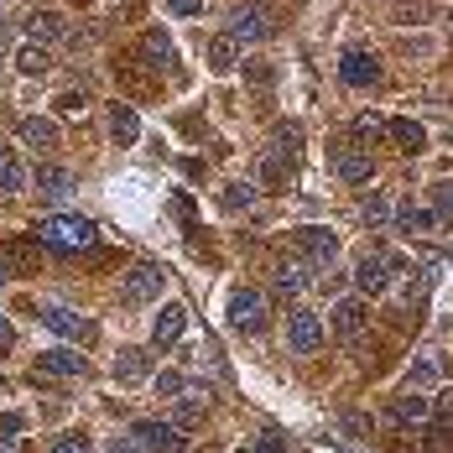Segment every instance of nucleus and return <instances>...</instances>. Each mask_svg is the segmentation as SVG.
<instances>
[{
  "mask_svg": "<svg viewBox=\"0 0 453 453\" xmlns=\"http://www.w3.org/2000/svg\"><path fill=\"white\" fill-rule=\"evenodd\" d=\"M427 453H453V391H438V417L427 427Z\"/></svg>",
  "mask_w": 453,
  "mask_h": 453,
  "instance_id": "nucleus-14",
  "label": "nucleus"
},
{
  "mask_svg": "<svg viewBox=\"0 0 453 453\" xmlns=\"http://www.w3.org/2000/svg\"><path fill=\"white\" fill-rule=\"evenodd\" d=\"M281 449H287V438H281L276 427H266V433H261V443H256V453H281Z\"/></svg>",
  "mask_w": 453,
  "mask_h": 453,
  "instance_id": "nucleus-39",
  "label": "nucleus"
},
{
  "mask_svg": "<svg viewBox=\"0 0 453 453\" xmlns=\"http://www.w3.org/2000/svg\"><path fill=\"white\" fill-rule=\"evenodd\" d=\"M110 141L115 146H136L141 141V115H136V104H110Z\"/></svg>",
  "mask_w": 453,
  "mask_h": 453,
  "instance_id": "nucleus-16",
  "label": "nucleus"
},
{
  "mask_svg": "<svg viewBox=\"0 0 453 453\" xmlns=\"http://www.w3.org/2000/svg\"><path fill=\"white\" fill-rule=\"evenodd\" d=\"M84 104H89L84 94H63V99H58V110H63V115H84Z\"/></svg>",
  "mask_w": 453,
  "mask_h": 453,
  "instance_id": "nucleus-40",
  "label": "nucleus"
},
{
  "mask_svg": "<svg viewBox=\"0 0 453 453\" xmlns=\"http://www.w3.org/2000/svg\"><path fill=\"white\" fill-rule=\"evenodd\" d=\"M391 225L407 229V234H427L438 219H433V209H422L417 198H402V203H396V214H391Z\"/></svg>",
  "mask_w": 453,
  "mask_h": 453,
  "instance_id": "nucleus-19",
  "label": "nucleus"
},
{
  "mask_svg": "<svg viewBox=\"0 0 453 453\" xmlns=\"http://www.w3.org/2000/svg\"><path fill=\"white\" fill-rule=\"evenodd\" d=\"M131 438H136L141 453H182V427L173 417H167V422H151V417H146V422L131 427Z\"/></svg>",
  "mask_w": 453,
  "mask_h": 453,
  "instance_id": "nucleus-6",
  "label": "nucleus"
},
{
  "mask_svg": "<svg viewBox=\"0 0 453 453\" xmlns=\"http://www.w3.org/2000/svg\"><path fill=\"white\" fill-rule=\"evenodd\" d=\"M47 453H89V438L84 433H63V438H52Z\"/></svg>",
  "mask_w": 453,
  "mask_h": 453,
  "instance_id": "nucleus-36",
  "label": "nucleus"
},
{
  "mask_svg": "<svg viewBox=\"0 0 453 453\" xmlns=\"http://www.w3.org/2000/svg\"><path fill=\"white\" fill-rule=\"evenodd\" d=\"M151 375V349H120V360H115V380L120 386H136Z\"/></svg>",
  "mask_w": 453,
  "mask_h": 453,
  "instance_id": "nucleus-22",
  "label": "nucleus"
},
{
  "mask_svg": "<svg viewBox=\"0 0 453 453\" xmlns=\"http://www.w3.org/2000/svg\"><path fill=\"white\" fill-rule=\"evenodd\" d=\"M203 58H209V68H214V73H229V68L240 63V42H234L229 32H214V37L203 42Z\"/></svg>",
  "mask_w": 453,
  "mask_h": 453,
  "instance_id": "nucleus-20",
  "label": "nucleus"
},
{
  "mask_svg": "<svg viewBox=\"0 0 453 453\" xmlns=\"http://www.w3.org/2000/svg\"><path fill=\"white\" fill-rule=\"evenodd\" d=\"M37 318H42V323L52 328V334L73 339V344H89V339H94V323H89L84 313H73V308H58V303H52V308H42Z\"/></svg>",
  "mask_w": 453,
  "mask_h": 453,
  "instance_id": "nucleus-11",
  "label": "nucleus"
},
{
  "mask_svg": "<svg viewBox=\"0 0 453 453\" xmlns=\"http://www.w3.org/2000/svg\"><path fill=\"white\" fill-rule=\"evenodd\" d=\"M396 266H402V256H386V250H375V256H360V266H355V281H360L365 297H380V292H391V281H396Z\"/></svg>",
  "mask_w": 453,
  "mask_h": 453,
  "instance_id": "nucleus-5",
  "label": "nucleus"
},
{
  "mask_svg": "<svg viewBox=\"0 0 453 453\" xmlns=\"http://www.w3.org/2000/svg\"><path fill=\"white\" fill-rule=\"evenodd\" d=\"M37 375H52V380H84V375H89V360L58 344V349H42V355H37Z\"/></svg>",
  "mask_w": 453,
  "mask_h": 453,
  "instance_id": "nucleus-9",
  "label": "nucleus"
},
{
  "mask_svg": "<svg viewBox=\"0 0 453 453\" xmlns=\"http://www.w3.org/2000/svg\"><path fill=\"white\" fill-rule=\"evenodd\" d=\"M308 287H313L308 261H281V266H276V292H281V297H303Z\"/></svg>",
  "mask_w": 453,
  "mask_h": 453,
  "instance_id": "nucleus-21",
  "label": "nucleus"
},
{
  "mask_svg": "<svg viewBox=\"0 0 453 453\" xmlns=\"http://www.w3.org/2000/svg\"><path fill=\"white\" fill-rule=\"evenodd\" d=\"M225 318H229L234 334H261V328H266V297H261L256 287H234Z\"/></svg>",
  "mask_w": 453,
  "mask_h": 453,
  "instance_id": "nucleus-2",
  "label": "nucleus"
},
{
  "mask_svg": "<svg viewBox=\"0 0 453 453\" xmlns=\"http://www.w3.org/2000/svg\"><path fill=\"white\" fill-rule=\"evenodd\" d=\"M391 214H396V209H391V193H375V198L360 203V219L370 229H391Z\"/></svg>",
  "mask_w": 453,
  "mask_h": 453,
  "instance_id": "nucleus-26",
  "label": "nucleus"
},
{
  "mask_svg": "<svg viewBox=\"0 0 453 453\" xmlns=\"http://www.w3.org/2000/svg\"><path fill=\"white\" fill-rule=\"evenodd\" d=\"M0 453H21V443H16V433H0Z\"/></svg>",
  "mask_w": 453,
  "mask_h": 453,
  "instance_id": "nucleus-45",
  "label": "nucleus"
},
{
  "mask_svg": "<svg viewBox=\"0 0 453 453\" xmlns=\"http://www.w3.org/2000/svg\"><path fill=\"white\" fill-rule=\"evenodd\" d=\"M292 167H297V162H287L281 151H266V157L256 162V178H261V188H272V193H281V188L292 182Z\"/></svg>",
  "mask_w": 453,
  "mask_h": 453,
  "instance_id": "nucleus-18",
  "label": "nucleus"
},
{
  "mask_svg": "<svg viewBox=\"0 0 453 453\" xmlns=\"http://www.w3.org/2000/svg\"><path fill=\"white\" fill-rule=\"evenodd\" d=\"M21 422H27L21 411H5V417H0V433H21Z\"/></svg>",
  "mask_w": 453,
  "mask_h": 453,
  "instance_id": "nucleus-42",
  "label": "nucleus"
},
{
  "mask_svg": "<svg viewBox=\"0 0 453 453\" xmlns=\"http://www.w3.org/2000/svg\"><path fill=\"white\" fill-rule=\"evenodd\" d=\"M297 250H303V261H313V266H334L339 261V234L323 225H308L297 229Z\"/></svg>",
  "mask_w": 453,
  "mask_h": 453,
  "instance_id": "nucleus-8",
  "label": "nucleus"
},
{
  "mask_svg": "<svg viewBox=\"0 0 453 453\" xmlns=\"http://www.w3.org/2000/svg\"><path fill=\"white\" fill-rule=\"evenodd\" d=\"M407 380L411 386H433V380H438V360H417L407 370Z\"/></svg>",
  "mask_w": 453,
  "mask_h": 453,
  "instance_id": "nucleus-38",
  "label": "nucleus"
},
{
  "mask_svg": "<svg viewBox=\"0 0 453 453\" xmlns=\"http://www.w3.org/2000/svg\"><path fill=\"white\" fill-rule=\"evenodd\" d=\"M16 68H21V73H47V68H52V52L37 47V42L16 47Z\"/></svg>",
  "mask_w": 453,
  "mask_h": 453,
  "instance_id": "nucleus-30",
  "label": "nucleus"
},
{
  "mask_svg": "<svg viewBox=\"0 0 453 453\" xmlns=\"http://www.w3.org/2000/svg\"><path fill=\"white\" fill-rule=\"evenodd\" d=\"M386 136L396 141L402 151H422V146H427V131H422L417 120H407V115H396V120H386Z\"/></svg>",
  "mask_w": 453,
  "mask_h": 453,
  "instance_id": "nucleus-24",
  "label": "nucleus"
},
{
  "mask_svg": "<svg viewBox=\"0 0 453 453\" xmlns=\"http://www.w3.org/2000/svg\"><path fill=\"white\" fill-rule=\"evenodd\" d=\"M32 234L42 240L47 250H58V256H79V250H89L99 240V225L89 214H42Z\"/></svg>",
  "mask_w": 453,
  "mask_h": 453,
  "instance_id": "nucleus-1",
  "label": "nucleus"
},
{
  "mask_svg": "<svg viewBox=\"0 0 453 453\" xmlns=\"http://www.w3.org/2000/svg\"><path fill=\"white\" fill-rule=\"evenodd\" d=\"M32 37H37V42H58V37H63V16H58V11L32 16Z\"/></svg>",
  "mask_w": 453,
  "mask_h": 453,
  "instance_id": "nucleus-32",
  "label": "nucleus"
},
{
  "mask_svg": "<svg viewBox=\"0 0 453 453\" xmlns=\"http://www.w3.org/2000/svg\"><path fill=\"white\" fill-rule=\"evenodd\" d=\"M37 193L63 203V198L73 193V173H68V167H37Z\"/></svg>",
  "mask_w": 453,
  "mask_h": 453,
  "instance_id": "nucleus-25",
  "label": "nucleus"
},
{
  "mask_svg": "<svg viewBox=\"0 0 453 453\" xmlns=\"http://www.w3.org/2000/svg\"><path fill=\"white\" fill-rule=\"evenodd\" d=\"M339 79L355 84V89H370V84H380V63L370 52H344L339 58Z\"/></svg>",
  "mask_w": 453,
  "mask_h": 453,
  "instance_id": "nucleus-13",
  "label": "nucleus"
},
{
  "mask_svg": "<svg viewBox=\"0 0 453 453\" xmlns=\"http://www.w3.org/2000/svg\"><path fill=\"white\" fill-rule=\"evenodd\" d=\"M167 11H173V16H198L203 0H167Z\"/></svg>",
  "mask_w": 453,
  "mask_h": 453,
  "instance_id": "nucleus-41",
  "label": "nucleus"
},
{
  "mask_svg": "<svg viewBox=\"0 0 453 453\" xmlns=\"http://www.w3.org/2000/svg\"><path fill=\"white\" fill-rule=\"evenodd\" d=\"M16 344V328H11V318L0 313V349H11Z\"/></svg>",
  "mask_w": 453,
  "mask_h": 453,
  "instance_id": "nucleus-43",
  "label": "nucleus"
},
{
  "mask_svg": "<svg viewBox=\"0 0 453 453\" xmlns=\"http://www.w3.org/2000/svg\"><path fill=\"white\" fill-rule=\"evenodd\" d=\"M141 58H146V68H157V73H167L173 63H178V47L167 32H146L141 37Z\"/></svg>",
  "mask_w": 453,
  "mask_h": 453,
  "instance_id": "nucleus-17",
  "label": "nucleus"
},
{
  "mask_svg": "<svg viewBox=\"0 0 453 453\" xmlns=\"http://www.w3.org/2000/svg\"><path fill=\"white\" fill-rule=\"evenodd\" d=\"M370 323V303L365 297H339L334 303V339H360Z\"/></svg>",
  "mask_w": 453,
  "mask_h": 453,
  "instance_id": "nucleus-12",
  "label": "nucleus"
},
{
  "mask_svg": "<svg viewBox=\"0 0 453 453\" xmlns=\"http://www.w3.org/2000/svg\"><path fill=\"white\" fill-rule=\"evenodd\" d=\"M297 141H303V126H287V120H281V126H276V146L272 151H281L287 162H297Z\"/></svg>",
  "mask_w": 453,
  "mask_h": 453,
  "instance_id": "nucleus-33",
  "label": "nucleus"
},
{
  "mask_svg": "<svg viewBox=\"0 0 453 453\" xmlns=\"http://www.w3.org/2000/svg\"><path fill=\"white\" fill-rule=\"evenodd\" d=\"M182 453H214V449H182Z\"/></svg>",
  "mask_w": 453,
  "mask_h": 453,
  "instance_id": "nucleus-47",
  "label": "nucleus"
},
{
  "mask_svg": "<svg viewBox=\"0 0 453 453\" xmlns=\"http://www.w3.org/2000/svg\"><path fill=\"white\" fill-rule=\"evenodd\" d=\"M391 417H396V422H407V427H422V422L433 417V402H427V396H402V402L391 407Z\"/></svg>",
  "mask_w": 453,
  "mask_h": 453,
  "instance_id": "nucleus-28",
  "label": "nucleus"
},
{
  "mask_svg": "<svg viewBox=\"0 0 453 453\" xmlns=\"http://www.w3.org/2000/svg\"><path fill=\"white\" fill-rule=\"evenodd\" d=\"M110 453H141V449H136V438L126 433V438H115V443H110Z\"/></svg>",
  "mask_w": 453,
  "mask_h": 453,
  "instance_id": "nucleus-44",
  "label": "nucleus"
},
{
  "mask_svg": "<svg viewBox=\"0 0 453 453\" xmlns=\"http://www.w3.org/2000/svg\"><path fill=\"white\" fill-rule=\"evenodd\" d=\"M0 281H5V261H0Z\"/></svg>",
  "mask_w": 453,
  "mask_h": 453,
  "instance_id": "nucleus-49",
  "label": "nucleus"
},
{
  "mask_svg": "<svg viewBox=\"0 0 453 453\" xmlns=\"http://www.w3.org/2000/svg\"><path fill=\"white\" fill-rule=\"evenodd\" d=\"M182 328H188V308H182V303H167V308L157 313V323H151V344H157V349L178 344Z\"/></svg>",
  "mask_w": 453,
  "mask_h": 453,
  "instance_id": "nucleus-15",
  "label": "nucleus"
},
{
  "mask_svg": "<svg viewBox=\"0 0 453 453\" xmlns=\"http://www.w3.org/2000/svg\"><path fill=\"white\" fill-rule=\"evenodd\" d=\"M219 203H225L229 214H240V209L250 203V188H245V182H229L225 193H219Z\"/></svg>",
  "mask_w": 453,
  "mask_h": 453,
  "instance_id": "nucleus-35",
  "label": "nucleus"
},
{
  "mask_svg": "<svg viewBox=\"0 0 453 453\" xmlns=\"http://www.w3.org/2000/svg\"><path fill=\"white\" fill-rule=\"evenodd\" d=\"M21 141L42 157V151H52V146H58V126H52V120H42V115H27V120H21Z\"/></svg>",
  "mask_w": 453,
  "mask_h": 453,
  "instance_id": "nucleus-23",
  "label": "nucleus"
},
{
  "mask_svg": "<svg viewBox=\"0 0 453 453\" xmlns=\"http://www.w3.org/2000/svg\"><path fill=\"white\" fill-rule=\"evenodd\" d=\"M328 167H334L344 182H370L375 178V157L365 151L360 141H339V146H328Z\"/></svg>",
  "mask_w": 453,
  "mask_h": 453,
  "instance_id": "nucleus-4",
  "label": "nucleus"
},
{
  "mask_svg": "<svg viewBox=\"0 0 453 453\" xmlns=\"http://www.w3.org/2000/svg\"><path fill=\"white\" fill-rule=\"evenodd\" d=\"M27 188V167H21V157L11 151L5 162H0V193H21Z\"/></svg>",
  "mask_w": 453,
  "mask_h": 453,
  "instance_id": "nucleus-31",
  "label": "nucleus"
},
{
  "mask_svg": "<svg viewBox=\"0 0 453 453\" xmlns=\"http://www.w3.org/2000/svg\"><path fill=\"white\" fill-rule=\"evenodd\" d=\"M355 136L360 141H380L386 136V120H380V115H360V120H355Z\"/></svg>",
  "mask_w": 453,
  "mask_h": 453,
  "instance_id": "nucleus-37",
  "label": "nucleus"
},
{
  "mask_svg": "<svg viewBox=\"0 0 453 453\" xmlns=\"http://www.w3.org/2000/svg\"><path fill=\"white\" fill-rule=\"evenodd\" d=\"M427 198H433V219L453 229V178H438L427 188Z\"/></svg>",
  "mask_w": 453,
  "mask_h": 453,
  "instance_id": "nucleus-27",
  "label": "nucleus"
},
{
  "mask_svg": "<svg viewBox=\"0 0 453 453\" xmlns=\"http://www.w3.org/2000/svg\"><path fill=\"white\" fill-rule=\"evenodd\" d=\"M272 32H276V21L261 5H234V11H229V37H234V42H266Z\"/></svg>",
  "mask_w": 453,
  "mask_h": 453,
  "instance_id": "nucleus-7",
  "label": "nucleus"
},
{
  "mask_svg": "<svg viewBox=\"0 0 453 453\" xmlns=\"http://www.w3.org/2000/svg\"><path fill=\"white\" fill-rule=\"evenodd\" d=\"M323 339H328V328H323L318 313H308V308H292V313H287V349H292V355H318Z\"/></svg>",
  "mask_w": 453,
  "mask_h": 453,
  "instance_id": "nucleus-3",
  "label": "nucleus"
},
{
  "mask_svg": "<svg viewBox=\"0 0 453 453\" xmlns=\"http://www.w3.org/2000/svg\"><path fill=\"white\" fill-rule=\"evenodd\" d=\"M5 157H11V146H5V141H0V162H5Z\"/></svg>",
  "mask_w": 453,
  "mask_h": 453,
  "instance_id": "nucleus-46",
  "label": "nucleus"
},
{
  "mask_svg": "<svg viewBox=\"0 0 453 453\" xmlns=\"http://www.w3.org/2000/svg\"><path fill=\"white\" fill-rule=\"evenodd\" d=\"M203 411H209L203 396H188V391H182L178 402H173V422H178V427H198V422H203Z\"/></svg>",
  "mask_w": 453,
  "mask_h": 453,
  "instance_id": "nucleus-29",
  "label": "nucleus"
},
{
  "mask_svg": "<svg viewBox=\"0 0 453 453\" xmlns=\"http://www.w3.org/2000/svg\"><path fill=\"white\" fill-rule=\"evenodd\" d=\"M182 391H188V380H182L178 370H162V375H157V396H162V402H178Z\"/></svg>",
  "mask_w": 453,
  "mask_h": 453,
  "instance_id": "nucleus-34",
  "label": "nucleus"
},
{
  "mask_svg": "<svg viewBox=\"0 0 453 453\" xmlns=\"http://www.w3.org/2000/svg\"><path fill=\"white\" fill-rule=\"evenodd\" d=\"M162 287H167V272H157L151 261H141L126 272V303L141 308V303H151V297H162Z\"/></svg>",
  "mask_w": 453,
  "mask_h": 453,
  "instance_id": "nucleus-10",
  "label": "nucleus"
},
{
  "mask_svg": "<svg viewBox=\"0 0 453 453\" xmlns=\"http://www.w3.org/2000/svg\"><path fill=\"white\" fill-rule=\"evenodd\" d=\"M234 453H256V449H250V443H245V449H234Z\"/></svg>",
  "mask_w": 453,
  "mask_h": 453,
  "instance_id": "nucleus-48",
  "label": "nucleus"
}]
</instances>
